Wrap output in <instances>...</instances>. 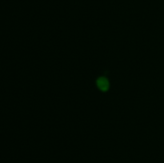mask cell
Masks as SVG:
<instances>
[{"label":"cell","instance_id":"obj_1","mask_svg":"<svg viewBox=\"0 0 164 163\" xmlns=\"http://www.w3.org/2000/svg\"><path fill=\"white\" fill-rule=\"evenodd\" d=\"M96 85L97 87L101 91H106L110 87V83H109L108 79L106 77H99L96 80Z\"/></svg>","mask_w":164,"mask_h":163}]
</instances>
